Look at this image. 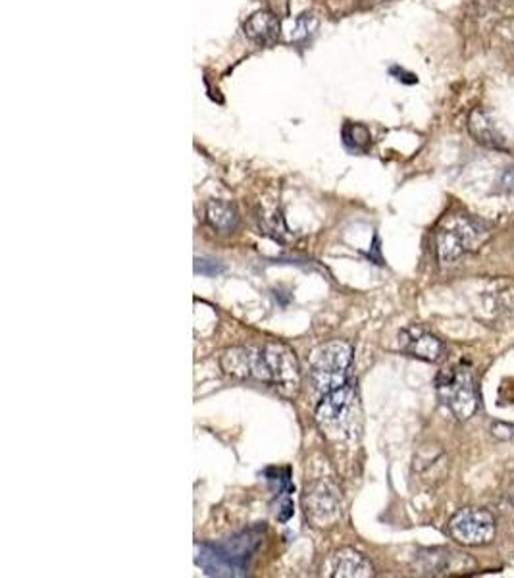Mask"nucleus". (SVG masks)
I'll use <instances>...</instances> for the list:
<instances>
[{
	"mask_svg": "<svg viewBox=\"0 0 514 578\" xmlns=\"http://www.w3.org/2000/svg\"><path fill=\"white\" fill-rule=\"evenodd\" d=\"M304 515L314 528H332L341 519L339 488L327 478L306 486L303 498Z\"/></svg>",
	"mask_w": 514,
	"mask_h": 578,
	"instance_id": "423d86ee",
	"label": "nucleus"
},
{
	"mask_svg": "<svg viewBox=\"0 0 514 578\" xmlns=\"http://www.w3.org/2000/svg\"><path fill=\"white\" fill-rule=\"evenodd\" d=\"M391 73L393 75H397V80L399 81H403V83H416V75H414V73H408V72H403V70H401V68H391Z\"/></svg>",
	"mask_w": 514,
	"mask_h": 578,
	"instance_id": "a211bd4d",
	"label": "nucleus"
},
{
	"mask_svg": "<svg viewBox=\"0 0 514 578\" xmlns=\"http://www.w3.org/2000/svg\"><path fill=\"white\" fill-rule=\"evenodd\" d=\"M497 532L495 517L487 509L464 507L449 520V534L463 546H487L493 542Z\"/></svg>",
	"mask_w": 514,
	"mask_h": 578,
	"instance_id": "0eeeda50",
	"label": "nucleus"
},
{
	"mask_svg": "<svg viewBox=\"0 0 514 578\" xmlns=\"http://www.w3.org/2000/svg\"><path fill=\"white\" fill-rule=\"evenodd\" d=\"M316 425L332 441H355L363 432V405L355 382H345L341 388L324 394L316 407Z\"/></svg>",
	"mask_w": 514,
	"mask_h": 578,
	"instance_id": "f257e3e1",
	"label": "nucleus"
},
{
	"mask_svg": "<svg viewBox=\"0 0 514 578\" xmlns=\"http://www.w3.org/2000/svg\"><path fill=\"white\" fill-rule=\"evenodd\" d=\"M280 31H282L280 20L268 10L254 12L245 22V35L253 43L262 44V46L274 44L280 39Z\"/></svg>",
	"mask_w": 514,
	"mask_h": 578,
	"instance_id": "f8f14e48",
	"label": "nucleus"
},
{
	"mask_svg": "<svg viewBox=\"0 0 514 578\" xmlns=\"http://www.w3.org/2000/svg\"><path fill=\"white\" fill-rule=\"evenodd\" d=\"M456 555H458V553H453L449 549H427V551L420 553V559L424 561L420 569L424 572H427V574H441V572L449 571L451 561H453Z\"/></svg>",
	"mask_w": 514,
	"mask_h": 578,
	"instance_id": "4468645a",
	"label": "nucleus"
},
{
	"mask_svg": "<svg viewBox=\"0 0 514 578\" xmlns=\"http://www.w3.org/2000/svg\"><path fill=\"white\" fill-rule=\"evenodd\" d=\"M353 365V345L343 339H333L318 345L308 359V380L314 388L327 394L347 382Z\"/></svg>",
	"mask_w": 514,
	"mask_h": 578,
	"instance_id": "f03ea898",
	"label": "nucleus"
},
{
	"mask_svg": "<svg viewBox=\"0 0 514 578\" xmlns=\"http://www.w3.org/2000/svg\"><path fill=\"white\" fill-rule=\"evenodd\" d=\"M435 391L439 401L458 420L470 418L478 409V389L468 366L453 365L439 370L435 378Z\"/></svg>",
	"mask_w": 514,
	"mask_h": 578,
	"instance_id": "7ed1b4c3",
	"label": "nucleus"
},
{
	"mask_svg": "<svg viewBox=\"0 0 514 578\" xmlns=\"http://www.w3.org/2000/svg\"><path fill=\"white\" fill-rule=\"evenodd\" d=\"M220 366L233 378H254L262 382V349L254 347H232L220 357Z\"/></svg>",
	"mask_w": 514,
	"mask_h": 578,
	"instance_id": "1a4fd4ad",
	"label": "nucleus"
},
{
	"mask_svg": "<svg viewBox=\"0 0 514 578\" xmlns=\"http://www.w3.org/2000/svg\"><path fill=\"white\" fill-rule=\"evenodd\" d=\"M204 220L218 234H233L239 226V211L225 201H208L204 206Z\"/></svg>",
	"mask_w": 514,
	"mask_h": 578,
	"instance_id": "ddd939ff",
	"label": "nucleus"
},
{
	"mask_svg": "<svg viewBox=\"0 0 514 578\" xmlns=\"http://www.w3.org/2000/svg\"><path fill=\"white\" fill-rule=\"evenodd\" d=\"M491 434L495 438L507 439V441H514V425H507V422H495L491 426Z\"/></svg>",
	"mask_w": 514,
	"mask_h": 578,
	"instance_id": "f3484780",
	"label": "nucleus"
},
{
	"mask_svg": "<svg viewBox=\"0 0 514 578\" xmlns=\"http://www.w3.org/2000/svg\"><path fill=\"white\" fill-rule=\"evenodd\" d=\"M262 382L272 384L282 396L293 397L301 386V368L287 345L270 341L262 347Z\"/></svg>",
	"mask_w": 514,
	"mask_h": 578,
	"instance_id": "39448f33",
	"label": "nucleus"
},
{
	"mask_svg": "<svg viewBox=\"0 0 514 578\" xmlns=\"http://www.w3.org/2000/svg\"><path fill=\"white\" fill-rule=\"evenodd\" d=\"M399 345L406 355H410L414 359L426 360V363H437L445 355V344L441 339L418 324H413L401 332Z\"/></svg>",
	"mask_w": 514,
	"mask_h": 578,
	"instance_id": "6e6552de",
	"label": "nucleus"
},
{
	"mask_svg": "<svg viewBox=\"0 0 514 578\" xmlns=\"http://www.w3.org/2000/svg\"><path fill=\"white\" fill-rule=\"evenodd\" d=\"M484 226L472 220L470 216H449L443 220V224L435 234V247L439 263L451 264L458 260L460 256L478 249V245L485 237Z\"/></svg>",
	"mask_w": 514,
	"mask_h": 578,
	"instance_id": "20e7f679",
	"label": "nucleus"
},
{
	"mask_svg": "<svg viewBox=\"0 0 514 578\" xmlns=\"http://www.w3.org/2000/svg\"><path fill=\"white\" fill-rule=\"evenodd\" d=\"M332 577H347V578H368L374 577V567L368 559L358 553L355 549L343 548L339 549L332 563Z\"/></svg>",
	"mask_w": 514,
	"mask_h": 578,
	"instance_id": "9b49d317",
	"label": "nucleus"
},
{
	"mask_svg": "<svg viewBox=\"0 0 514 578\" xmlns=\"http://www.w3.org/2000/svg\"><path fill=\"white\" fill-rule=\"evenodd\" d=\"M316 30V20L312 15H301L297 20V27L293 31V41L295 43H306L311 35Z\"/></svg>",
	"mask_w": 514,
	"mask_h": 578,
	"instance_id": "dca6fc26",
	"label": "nucleus"
},
{
	"mask_svg": "<svg viewBox=\"0 0 514 578\" xmlns=\"http://www.w3.org/2000/svg\"><path fill=\"white\" fill-rule=\"evenodd\" d=\"M468 132L479 145L489 146V149H497V151H507L508 143L507 137L503 135L501 127L491 116V112L478 106L470 112L468 116Z\"/></svg>",
	"mask_w": 514,
	"mask_h": 578,
	"instance_id": "9d476101",
	"label": "nucleus"
},
{
	"mask_svg": "<svg viewBox=\"0 0 514 578\" xmlns=\"http://www.w3.org/2000/svg\"><path fill=\"white\" fill-rule=\"evenodd\" d=\"M341 135H343V143L355 153H364L372 143V133L364 124H351L349 122V124L343 125Z\"/></svg>",
	"mask_w": 514,
	"mask_h": 578,
	"instance_id": "2eb2a0df",
	"label": "nucleus"
},
{
	"mask_svg": "<svg viewBox=\"0 0 514 578\" xmlns=\"http://www.w3.org/2000/svg\"><path fill=\"white\" fill-rule=\"evenodd\" d=\"M513 503H514V501H513Z\"/></svg>",
	"mask_w": 514,
	"mask_h": 578,
	"instance_id": "6ab92c4d",
	"label": "nucleus"
}]
</instances>
